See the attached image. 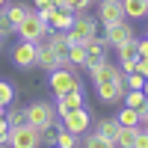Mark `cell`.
Listing matches in <instances>:
<instances>
[{"label":"cell","instance_id":"obj_1","mask_svg":"<svg viewBox=\"0 0 148 148\" xmlns=\"http://www.w3.org/2000/svg\"><path fill=\"white\" fill-rule=\"evenodd\" d=\"M27 110V125H33L36 130H53L56 127V107L53 104H47V101H33L30 107H24Z\"/></svg>","mask_w":148,"mask_h":148},{"label":"cell","instance_id":"obj_2","mask_svg":"<svg viewBox=\"0 0 148 148\" xmlns=\"http://www.w3.org/2000/svg\"><path fill=\"white\" fill-rule=\"evenodd\" d=\"M15 33L21 36V42H36V45H39V42L45 39V36L51 33V27H47V24L42 21L39 9H30L27 15H24V21L15 27Z\"/></svg>","mask_w":148,"mask_h":148},{"label":"cell","instance_id":"obj_3","mask_svg":"<svg viewBox=\"0 0 148 148\" xmlns=\"http://www.w3.org/2000/svg\"><path fill=\"white\" fill-rule=\"evenodd\" d=\"M65 33H68L71 45H86V42H92L98 36V18H92L89 12H80V15H74V24Z\"/></svg>","mask_w":148,"mask_h":148},{"label":"cell","instance_id":"obj_4","mask_svg":"<svg viewBox=\"0 0 148 148\" xmlns=\"http://www.w3.org/2000/svg\"><path fill=\"white\" fill-rule=\"evenodd\" d=\"M47 86L53 89V95H65V92H83V83L77 77V71H68V68H53L47 71Z\"/></svg>","mask_w":148,"mask_h":148},{"label":"cell","instance_id":"obj_5","mask_svg":"<svg viewBox=\"0 0 148 148\" xmlns=\"http://www.w3.org/2000/svg\"><path fill=\"white\" fill-rule=\"evenodd\" d=\"M42 145V130L33 125H18L9 127V148H39Z\"/></svg>","mask_w":148,"mask_h":148},{"label":"cell","instance_id":"obj_6","mask_svg":"<svg viewBox=\"0 0 148 148\" xmlns=\"http://www.w3.org/2000/svg\"><path fill=\"white\" fill-rule=\"evenodd\" d=\"M62 119V127L77 133V136H83V133H89V125H92V110L89 107H80V110H68Z\"/></svg>","mask_w":148,"mask_h":148},{"label":"cell","instance_id":"obj_7","mask_svg":"<svg viewBox=\"0 0 148 148\" xmlns=\"http://www.w3.org/2000/svg\"><path fill=\"white\" fill-rule=\"evenodd\" d=\"M136 39V33H133V24L130 21H119V24H113V27H104V42H107V47H121L125 42H133Z\"/></svg>","mask_w":148,"mask_h":148},{"label":"cell","instance_id":"obj_8","mask_svg":"<svg viewBox=\"0 0 148 148\" xmlns=\"http://www.w3.org/2000/svg\"><path fill=\"white\" fill-rule=\"evenodd\" d=\"M95 92H98V98H101L104 104H119L121 98H125L127 86H125V77H116V80H104V83H98Z\"/></svg>","mask_w":148,"mask_h":148},{"label":"cell","instance_id":"obj_9","mask_svg":"<svg viewBox=\"0 0 148 148\" xmlns=\"http://www.w3.org/2000/svg\"><path fill=\"white\" fill-rule=\"evenodd\" d=\"M36 56H39V45L36 42H18L15 51H12V62L24 71H30V68H36Z\"/></svg>","mask_w":148,"mask_h":148},{"label":"cell","instance_id":"obj_10","mask_svg":"<svg viewBox=\"0 0 148 148\" xmlns=\"http://www.w3.org/2000/svg\"><path fill=\"white\" fill-rule=\"evenodd\" d=\"M119 21H127L125 9H121V0H101V6H98V24L113 27V24H119Z\"/></svg>","mask_w":148,"mask_h":148},{"label":"cell","instance_id":"obj_11","mask_svg":"<svg viewBox=\"0 0 148 148\" xmlns=\"http://www.w3.org/2000/svg\"><path fill=\"white\" fill-rule=\"evenodd\" d=\"M83 47H86V68H95L98 62H104V59H107V51H110L107 42H104V36H95V39L86 42Z\"/></svg>","mask_w":148,"mask_h":148},{"label":"cell","instance_id":"obj_12","mask_svg":"<svg viewBox=\"0 0 148 148\" xmlns=\"http://www.w3.org/2000/svg\"><path fill=\"white\" fill-rule=\"evenodd\" d=\"M36 68H45V71L59 68V56H56V51L51 47V42H47V39H42V42H39V56H36Z\"/></svg>","mask_w":148,"mask_h":148},{"label":"cell","instance_id":"obj_13","mask_svg":"<svg viewBox=\"0 0 148 148\" xmlns=\"http://www.w3.org/2000/svg\"><path fill=\"white\" fill-rule=\"evenodd\" d=\"M56 116H65L68 110H80V107H86V98H83V92H65V95H59L56 98Z\"/></svg>","mask_w":148,"mask_h":148},{"label":"cell","instance_id":"obj_14","mask_svg":"<svg viewBox=\"0 0 148 148\" xmlns=\"http://www.w3.org/2000/svg\"><path fill=\"white\" fill-rule=\"evenodd\" d=\"M89 74H92V83L98 86V83H104V80H116V77H125V74H121V68L119 65H113V62H98L95 68H89Z\"/></svg>","mask_w":148,"mask_h":148},{"label":"cell","instance_id":"obj_15","mask_svg":"<svg viewBox=\"0 0 148 148\" xmlns=\"http://www.w3.org/2000/svg\"><path fill=\"white\" fill-rule=\"evenodd\" d=\"M121 9H125V18H148V0H121Z\"/></svg>","mask_w":148,"mask_h":148},{"label":"cell","instance_id":"obj_16","mask_svg":"<svg viewBox=\"0 0 148 148\" xmlns=\"http://www.w3.org/2000/svg\"><path fill=\"white\" fill-rule=\"evenodd\" d=\"M116 121H119L121 127H139V125H142L139 110H133V107H121L119 113H116Z\"/></svg>","mask_w":148,"mask_h":148},{"label":"cell","instance_id":"obj_17","mask_svg":"<svg viewBox=\"0 0 148 148\" xmlns=\"http://www.w3.org/2000/svg\"><path fill=\"white\" fill-rule=\"evenodd\" d=\"M95 133H98V136H104V139H110V142H116V133H119L116 116H113V119H101V121L95 125Z\"/></svg>","mask_w":148,"mask_h":148},{"label":"cell","instance_id":"obj_18","mask_svg":"<svg viewBox=\"0 0 148 148\" xmlns=\"http://www.w3.org/2000/svg\"><path fill=\"white\" fill-rule=\"evenodd\" d=\"M53 145H56V148H80V136H77V133H71V130H65L62 125H59Z\"/></svg>","mask_w":148,"mask_h":148},{"label":"cell","instance_id":"obj_19","mask_svg":"<svg viewBox=\"0 0 148 148\" xmlns=\"http://www.w3.org/2000/svg\"><path fill=\"white\" fill-rule=\"evenodd\" d=\"M136 130H139V127H121V125H119L116 148H133V142H136Z\"/></svg>","mask_w":148,"mask_h":148},{"label":"cell","instance_id":"obj_20","mask_svg":"<svg viewBox=\"0 0 148 148\" xmlns=\"http://www.w3.org/2000/svg\"><path fill=\"white\" fill-rule=\"evenodd\" d=\"M121 104H125V107H133V110H142V107L148 104V98H145L142 89H127L125 98H121Z\"/></svg>","mask_w":148,"mask_h":148},{"label":"cell","instance_id":"obj_21","mask_svg":"<svg viewBox=\"0 0 148 148\" xmlns=\"http://www.w3.org/2000/svg\"><path fill=\"white\" fill-rule=\"evenodd\" d=\"M68 62L74 68H86V47L83 45H71L68 47Z\"/></svg>","mask_w":148,"mask_h":148},{"label":"cell","instance_id":"obj_22","mask_svg":"<svg viewBox=\"0 0 148 148\" xmlns=\"http://www.w3.org/2000/svg\"><path fill=\"white\" fill-rule=\"evenodd\" d=\"M27 12H30V6H24V3H6V15H9V21L15 24V27L24 21V15H27Z\"/></svg>","mask_w":148,"mask_h":148},{"label":"cell","instance_id":"obj_23","mask_svg":"<svg viewBox=\"0 0 148 148\" xmlns=\"http://www.w3.org/2000/svg\"><path fill=\"white\" fill-rule=\"evenodd\" d=\"M83 148H116V142H110L104 136H98V133H89V136L83 139Z\"/></svg>","mask_w":148,"mask_h":148},{"label":"cell","instance_id":"obj_24","mask_svg":"<svg viewBox=\"0 0 148 148\" xmlns=\"http://www.w3.org/2000/svg\"><path fill=\"white\" fill-rule=\"evenodd\" d=\"M9 36H15V24L9 21L6 9H0V39H9Z\"/></svg>","mask_w":148,"mask_h":148},{"label":"cell","instance_id":"obj_25","mask_svg":"<svg viewBox=\"0 0 148 148\" xmlns=\"http://www.w3.org/2000/svg\"><path fill=\"white\" fill-rule=\"evenodd\" d=\"M6 121H9V127H18V125H27V110H9L6 113Z\"/></svg>","mask_w":148,"mask_h":148},{"label":"cell","instance_id":"obj_26","mask_svg":"<svg viewBox=\"0 0 148 148\" xmlns=\"http://www.w3.org/2000/svg\"><path fill=\"white\" fill-rule=\"evenodd\" d=\"M12 101H15V89H12V83L0 80V107H9Z\"/></svg>","mask_w":148,"mask_h":148},{"label":"cell","instance_id":"obj_27","mask_svg":"<svg viewBox=\"0 0 148 148\" xmlns=\"http://www.w3.org/2000/svg\"><path fill=\"white\" fill-rule=\"evenodd\" d=\"M62 3H65V9L74 12V15H80V12H89V9H92L95 0H62Z\"/></svg>","mask_w":148,"mask_h":148},{"label":"cell","instance_id":"obj_28","mask_svg":"<svg viewBox=\"0 0 148 148\" xmlns=\"http://www.w3.org/2000/svg\"><path fill=\"white\" fill-rule=\"evenodd\" d=\"M142 83H145V77L139 71H130V74H125V86L127 89H142Z\"/></svg>","mask_w":148,"mask_h":148},{"label":"cell","instance_id":"obj_29","mask_svg":"<svg viewBox=\"0 0 148 148\" xmlns=\"http://www.w3.org/2000/svg\"><path fill=\"white\" fill-rule=\"evenodd\" d=\"M133 148H148V130H136V142H133Z\"/></svg>","mask_w":148,"mask_h":148},{"label":"cell","instance_id":"obj_30","mask_svg":"<svg viewBox=\"0 0 148 148\" xmlns=\"http://www.w3.org/2000/svg\"><path fill=\"white\" fill-rule=\"evenodd\" d=\"M133 71H139L142 77H148V56H136V68Z\"/></svg>","mask_w":148,"mask_h":148},{"label":"cell","instance_id":"obj_31","mask_svg":"<svg viewBox=\"0 0 148 148\" xmlns=\"http://www.w3.org/2000/svg\"><path fill=\"white\" fill-rule=\"evenodd\" d=\"M136 53H139V56H148V39H145V36L136 39Z\"/></svg>","mask_w":148,"mask_h":148},{"label":"cell","instance_id":"obj_32","mask_svg":"<svg viewBox=\"0 0 148 148\" xmlns=\"http://www.w3.org/2000/svg\"><path fill=\"white\" fill-rule=\"evenodd\" d=\"M0 136H9V121H6V116L0 119Z\"/></svg>","mask_w":148,"mask_h":148},{"label":"cell","instance_id":"obj_33","mask_svg":"<svg viewBox=\"0 0 148 148\" xmlns=\"http://www.w3.org/2000/svg\"><path fill=\"white\" fill-rule=\"evenodd\" d=\"M51 3H53V0H33L36 9H45V6H51Z\"/></svg>","mask_w":148,"mask_h":148},{"label":"cell","instance_id":"obj_34","mask_svg":"<svg viewBox=\"0 0 148 148\" xmlns=\"http://www.w3.org/2000/svg\"><path fill=\"white\" fill-rule=\"evenodd\" d=\"M142 92H145V98H148V77H145V83H142Z\"/></svg>","mask_w":148,"mask_h":148},{"label":"cell","instance_id":"obj_35","mask_svg":"<svg viewBox=\"0 0 148 148\" xmlns=\"http://www.w3.org/2000/svg\"><path fill=\"white\" fill-rule=\"evenodd\" d=\"M139 127H142V130H148V116L142 119V125H139Z\"/></svg>","mask_w":148,"mask_h":148},{"label":"cell","instance_id":"obj_36","mask_svg":"<svg viewBox=\"0 0 148 148\" xmlns=\"http://www.w3.org/2000/svg\"><path fill=\"white\" fill-rule=\"evenodd\" d=\"M6 3H9V0H0V9H3V6H6Z\"/></svg>","mask_w":148,"mask_h":148},{"label":"cell","instance_id":"obj_37","mask_svg":"<svg viewBox=\"0 0 148 148\" xmlns=\"http://www.w3.org/2000/svg\"><path fill=\"white\" fill-rule=\"evenodd\" d=\"M145 39H148V27H145Z\"/></svg>","mask_w":148,"mask_h":148},{"label":"cell","instance_id":"obj_38","mask_svg":"<svg viewBox=\"0 0 148 148\" xmlns=\"http://www.w3.org/2000/svg\"><path fill=\"white\" fill-rule=\"evenodd\" d=\"M0 47H3V39H0Z\"/></svg>","mask_w":148,"mask_h":148}]
</instances>
